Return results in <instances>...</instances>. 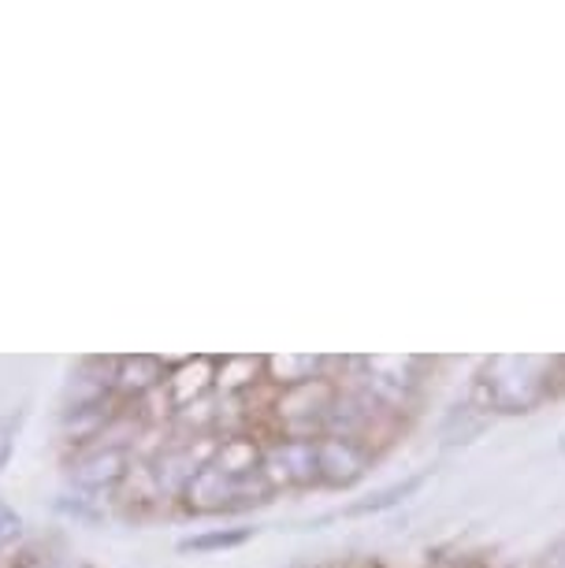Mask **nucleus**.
I'll list each match as a JSON object with an SVG mask.
<instances>
[{"label":"nucleus","mask_w":565,"mask_h":568,"mask_svg":"<svg viewBox=\"0 0 565 568\" xmlns=\"http://www.w3.org/2000/svg\"><path fill=\"white\" fill-rule=\"evenodd\" d=\"M562 398L558 375H554V357H487L480 361L473 375L468 402L484 416H525L539 405Z\"/></svg>","instance_id":"1"},{"label":"nucleus","mask_w":565,"mask_h":568,"mask_svg":"<svg viewBox=\"0 0 565 568\" xmlns=\"http://www.w3.org/2000/svg\"><path fill=\"white\" fill-rule=\"evenodd\" d=\"M275 498L272 484L264 479V471H242V468H228L220 460H205L194 479L183 487V509L190 517H239V513L261 509Z\"/></svg>","instance_id":"2"},{"label":"nucleus","mask_w":565,"mask_h":568,"mask_svg":"<svg viewBox=\"0 0 565 568\" xmlns=\"http://www.w3.org/2000/svg\"><path fill=\"white\" fill-rule=\"evenodd\" d=\"M335 390H339L335 375L302 383V387H291V390H272L269 435L320 438V435H324V427H327V413H332V405H335Z\"/></svg>","instance_id":"3"},{"label":"nucleus","mask_w":565,"mask_h":568,"mask_svg":"<svg viewBox=\"0 0 565 568\" xmlns=\"http://www.w3.org/2000/svg\"><path fill=\"white\" fill-rule=\"evenodd\" d=\"M261 471L272 490H313L316 487V438L264 435Z\"/></svg>","instance_id":"4"},{"label":"nucleus","mask_w":565,"mask_h":568,"mask_svg":"<svg viewBox=\"0 0 565 568\" xmlns=\"http://www.w3.org/2000/svg\"><path fill=\"white\" fill-rule=\"evenodd\" d=\"M134 471V457L131 449L120 446V443H98L90 449H82L79 457L71 460L68 468V479L74 490H82V495H109L120 484H127Z\"/></svg>","instance_id":"5"},{"label":"nucleus","mask_w":565,"mask_h":568,"mask_svg":"<svg viewBox=\"0 0 565 568\" xmlns=\"http://www.w3.org/2000/svg\"><path fill=\"white\" fill-rule=\"evenodd\" d=\"M376 465V454L335 435L316 438V490H354Z\"/></svg>","instance_id":"6"},{"label":"nucleus","mask_w":565,"mask_h":568,"mask_svg":"<svg viewBox=\"0 0 565 568\" xmlns=\"http://www.w3.org/2000/svg\"><path fill=\"white\" fill-rule=\"evenodd\" d=\"M216 390V357H183L168 364V379L160 394L168 398L175 413L194 409Z\"/></svg>","instance_id":"7"},{"label":"nucleus","mask_w":565,"mask_h":568,"mask_svg":"<svg viewBox=\"0 0 565 568\" xmlns=\"http://www.w3.org/2000/svg\"><path fill=\"white\" fill-rule=\"evenodd\" d=\"M168 364L172 361L149 357V353H134V357L112 361V390L120 394V398H131V402L153 398L168 379Z\"/></svg>","instance_id":"8"},{"label":"nucleus","mask_w":565,"mask_h":568,"mask_svg":"<svg viewBox=\"0 0 565 568\" xmlns=\"http://www.w3.org/2000/svg\"><path fill=\"white\" fill-rule=\"evenodd\" d=\"M432 479V468H421V471H410V476L402 479H391V484H383L376 490H369V495H361L354 501H346L343 509L335 513V517H346V520H361V517H380V513H391L398 509L402 501H410L413 495H421V487Z\"/></svg>","instance_id":"9"},{"label":"nucleus","mask_w":565,"mask_h":568,"mask_svg":"<svg viewBox=\"0 0 565 568\" xmlns=\"http://www.w3.org/2000/svg\"><path fill=\"white\" fill-rule=\"evenodd\" d=\"M332 357H313V353H275V357H264V387L272 390H291L302 387V383L324 379L332 375Z\"/></svg>","instance_id":"10"},{"label":"nucleus","mask_w":565,"mask_h":568,"mask_svg":"<svg viewBox=\"0 0 565 568\" xmlns=\"http://www.w3.org/2000/svg\"><path fill=\"white\" fill-rule=\"evenodd\" d=\"M258 524H223V528H201L186 539L175 542L179 554H198V557H209V554H231V550H242L246 542L258 539Z\"/></svg>","instance_id":"11"},{"label":"nucleus","mask_w":565,"mask_h":568,"mask_svg":"<svg viewBox=\"0 0 565 568\" xmlns=\"http://www.w3.org/2000/svg\"><path fill=\"white\" fill-rule=\"evenodd\" d=\"M264 387V357H216V390L223 398H250Z\"/></svg>","instance_id":"12"},{"label":"nucleus","mask_w":565,"mask_h":568,"mask_svg":"<svg viewBox=\"0 0 565 568\" xmlns=\"http://www.w3.org/2000/svg\"><path fill=\"white\" fill-rule=\"evenodd\" d=\"M23 424H27V405H19V409H12L8 416H0V471L12 465L19 435H23Z\"/></svg>","instance_id":"13"},{"label":"nucleus","mask_w":565,"mask_h":568,"mask_svg":"<svg viewBox=\"0 0 565 568\" xmlns=\"http://www.w3.org/2000/svg\"><path fill=\"white\" fill-rule=\"evenodd\" d=\"M23 513H19L12 501H4L0 498V554L4 550H12V546L23 539Z\"/></svg>","instance_id":"14"},{"label":"nucleus","mask_w":565,"mask_h":568,"mask_svg":"<svg viewBox=\"0 0 565 568\" xmlns=\"http://www.w3.org/2000/svg\"><path fill=\"white\" fill-rule=\"evenodd\" d=\"M536 568H565V535H558V539L536 557Z\"/></svg>","instance_id":"15"},{"label":"nucleus","mask_w":565,"mask_h":568,"mask_svg":"<svg viewBox=\"0 0 565 568\" xmlns=\"http://www.w3.org/2000/svg\"><path fill=\"white\" fill-rule=\"evenodd\" d=\"M554 375H558V387L565 394V357H554Z\"/></svg>","instance_id":"16"},{"label":"nucleus","mask_w":565,"mask_h":568,"mask_svg":"<svg viewBox=\"0 0 565 568\" xmlns=\"http://www.w3.org/2000/svg\"><path fill=\"white\" fill-rule=\"evenodd\" d=\"M558 454H565V432L558 435Z\"/></svg>","instance_id":"17"}]
</instances>
